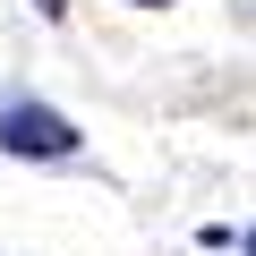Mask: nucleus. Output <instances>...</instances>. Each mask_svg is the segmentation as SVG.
I'll return each mask as SVG.
<instances>
[{
	"label": "nucleus",
	"mask_w": 256,
	"mask_h": 256,
	"mask_svg": "<svg viewBox=\"0 0 256 256\" xmlns=\"http://www.w3.org/2000/svg\"><path fill=\"white\" fill-rule=\"evenodd\" d=\"M0 146H9L18 162H68L77 154V120H60L52 102H9V111H0Z\"/></svg>",
	"instance_id": "nucleus-1"
},
{
	"label": "nucleus",
	"mask_w": 256,
	"mask_h": 256,
	"mask_svg": "<svg viewBox=\"0 0 256 256\" xmlns=\"http://www.w3.org/2000/svg\"><path fill=\"white\" fill-rule=\"evenodd\" d=\"M128 9H171V0H128Z\"/></svg>",
	"instance_id": "nucleus-2"
},
{
	"label": "nucleus",
	"mask_w": 256,
	"mask_h": 256,
	"mask_svg": "<svg viewBox=\"0 0 256 256\" xmlns=\"http://www.w3.org/2000/svg\"><path fill=\"white\" fill-rule=\"evenodd\" d=\"M34 9H60V0H34Z\"/></svg>",
	"instance_id": "nucleus-3"
},
{
	"label": "nucleus",
	"mask_w": 256,
	"mask_h": 256,
	"mask_svg": "<svg viewBox=\"0 0 256 256\" xmlns=\"http://www.w3.org/2000/svg\"><path fill=\"white\" fill-rule=\"evenodd\" d=\"M248 256H256V230H248Z\"/></svg>",
	"instance_id": "nucleus-4"
}]
</instances>
